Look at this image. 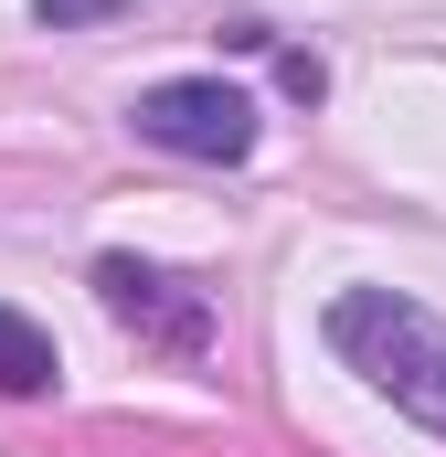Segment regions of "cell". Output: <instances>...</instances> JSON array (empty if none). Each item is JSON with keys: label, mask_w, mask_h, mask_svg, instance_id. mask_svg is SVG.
<instances>
[{"label": "cell", "mask_w": 446, "mask_h": 457, "mask_svg": "<svg viewBox=\"0 0 446 457\" xmlns=\"http://www.w3.org/2000/svg\"><path fill=\"white\" fill-rule=\"evenodd\" d=\"M330 351L372 383V394H393L415 426L446 436V320L436 309H415V298H393V287H351L330 309Z\"/></svg>", "instance_id": "6da1fadb"}, {"label": "cell", "mask_w": 446, "mask_h": 457, "mask_svg": "<svg viewBox=\"0 0 446 457\" xmlns=\"http://www.w3.org/2000/svg\"><path fill=\"white\" fill-rule=\"evenodd\" d=\"M128 117H138V138H160L181 160H244L255 149V96L223 86V75H170V86H149Z\"/></svg>", "instance_id": "7a4b0ae2"}, {"label": "cell", "mask_w": 446, "mask_h": 457, "mask_svg": "<svg viewBox=\"0 0 446 457\" xmlns=\"http://www.w3.org/2000/svg\"><path fill=\"white\" fill-rule=\"evenodd\" d=\"M96 287H107V309L128 320V330H149V341H170V351H202V341H213L202 298H181V277H160V266H138V255H107Z\"/></svg>", "instance_id": "3957f363"}, {"label": "cell", "mask_w": 446, "mask_h": 457, "mask_svg": "<svg viewBox=\"0 0 446 457\" xmlns=\"http://www.w3.org/2000/svg\"><path fill=\"white\" fill-rule=\"evenodd\" d=\"M54 372H64L54 341H43L21 309H0V394H54Z\"/></svg>", "instance_id": "277c9868"}, {"label": "cell", "mask_w": 446, "mask_h": 457, "mask_svg": "<svg viewBox=\"0 0 446 457\" xmlns=\"http://www.w3.org/2000/svg\"><path fill=\"white\" fill-rule=\"evenodd\" d=\"M86 11H117V0H43V21H86Z\"/></svg>", "instance_id": "5b68a950"}]
</instances>
